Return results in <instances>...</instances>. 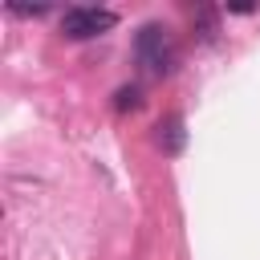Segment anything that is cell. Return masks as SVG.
Returning <instances> with one entry per match:
<instances>
[{"instance_id": "4", "label": "cell", "mask_w": 260, "mask_h": 260, "mask_svg": "<svg viewBox=\"0 0 260 260\" xmlns=\"http://www.w3.org/2000/svg\"><path fill=\"white\" fill-rule=\"evenodd\" d=\"M191 24L199 28V37H215V32H219V28H215V12H211V8H199Z\"/></svg>"}, {"instance_id": "5", "label": "cell", "mask_w": 260, "mask_h": 260, "mask_svg": "<svg viewBox=\"0 0 260 260\" xmlns=\"http://www.w3.org/2000/svg\"><path fill=\"white\" fill-rule=\"evenodd\" d=\"M118 110H138V89L134 85H126V89H118V102H114Z\"/></svg>"}, {"instance_id": "2", "label": "cell", "mask_w": 260, "mask_h": 260, "mask_svg": "<svg viewBox=\"0 0 260 260\" xmlns=\"http://www.w3.org/2000/svg\"><path fill=\"white\" fill-rule=\"evenodd\" d=\"M118 24V12L110 8H65L61 16V32L69 41H89V37H102Z\"/></svg>"}, {"instance_id": "1", "label": "cell", "mask_w": 260, "mask_h": 260, "mask_svg": "<svg viewBox=\"0 0 260 260\" xmlns=\"http://www.w3.org/2000/svg\"><path fill=\"white\" fill-rule=\"evenodd\" d=\"M134 57L154 77L171 73V65H175V37H171V28L167 24H142L138 37H134Z\"/></svg>"}, {"instance_id": "3", "label": "cell", "mask_w": 260, "mask_h": 260, "mask_svg": "<svg viewBox=\"0 0 260 260\" xmlns=\"http://www.w3.org/2000/svg\"><path fill=\"white\" fill-rule=\"evenodd\" d=\"M183 122L179 118H167V122H158V146L167 150V154H179L183 150Z\"/></svg>"}, {"instance_id": "6", "label": "cell", "mask_w": 260, "mask_h": 260, "mask_svg": "<svg viewBox=\"0 0 260 260\" xmlns=\"http://www.w3.org/2000/svg\"><path fill=\"white\" fill-rule=\"evenodd\" d=\"M8 12H12V16H45L49 4H32V8H28V4H8Z\"/></svg>"}]
</instances>
